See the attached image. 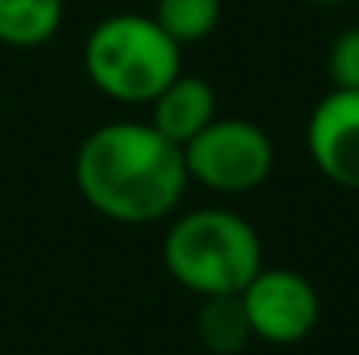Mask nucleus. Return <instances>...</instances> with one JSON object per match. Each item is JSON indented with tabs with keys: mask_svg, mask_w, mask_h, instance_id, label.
Wrapping results in <instances>:
<instances>
[{
	"mask_svg": "<svg viewBox=\"0 0 359 355\" xmlns=\"http://www.w3.org/2000/svg\"><path fill=\"white\" fill-rule=\"evenodd\" d=\"M74 178L91 209L116 223H157L189 188L185 153L150 122H105L84 136Z\"/></svg>",
	"mask_w": 359,
	"mask_h": 355,
	"instance_id": "nucleus-1",
	"label": "nucleus"
},
{
	"mask_svg": "<svg viewBox=\"0 0 359 355\" xmlns=\"http://www.w3.org/2000/svg\"><path fill=\"white\" fill-rule=\"evenodd\" d=\"M164 268L182 289L203 300L241 296L244 286L265 268L262 240L255 227L231 209H192L168 227Z\"/></svg>",
	"mask_w": 359,
	"mask_h": 355,
	"instance_id": "nucleus-2",
	"label": "nucleus"
},
{
	"mask_svg": "<svg viewBox=\"0 0 359 355\" xmlns=\"http://www.w3.org/2000/svg\"><path fill=\"white\" fill-rule=\"evenodd\" d=\"M84 74L119 105H150L182 74V46L150 14H109L88 32Z\"/></svg>",
	"mask_w": 359,
	"mask_h": 355,
	"instance_id": "nucleus-3",
	"label": "nucleus"
},
{
	"mask_svg": "<svg viewBox=\"0 0 359 355\" xmlns=\"http://www.w3.org/2000/svg\"><path fill=\"white\" fill-rule=\"evenodd\" d=\"M182 153L189 181L224 195H241L265 185L276 167V146L269 132L248 118L217 116L192 143L182 146Z\"/></svg>",
	"mask_w": 359,
	"mask_h": 355,
	"instance_id": "nucleus-4",
	"label": "nucleus"
},
{
	"mask_svg": "<svg viewBox=\"0 0 359 355\" xmlns=\"http://www.w3.org/2000/svg\"><path fill=\"white\" fill-rule=\"evenodd\" d=\"M251 335L269 345L304 342L321 317L318 289L293 268H262L241 293Z\"/></svg>",
	"mask_w": 359,
	"mask_h": 355,
	"instance_id": "nucleus-5",
	"label": "nucleus"
},
{
	"mask_svg": "<svg viewBox=\"0 0 359 355\" xmlns=\"http://www.w3.org/2000/svg\"><path fill=\"white\" fill-rule=\"evenodd\" d=\"M307 153L339 188L359 192V91L332 88L307 118Z\"/></svg>",
	"mask_w": 359,
	"mask_h": 355,
	"instance_id": "nucleus-6",
	"label": "nucleus"
},
{
	"mask_svg": "<svg viewBox=\"0 0 359 355\" xmlns=\"http://www.w3.org/2000/svg\"><path fill=\"white\" fill-rule=\"evenodd\" d=\"M150 125L171 139L175 146H185L192 143L213 118L220 116V102H217V91L206 77H196V74H178L150 105Z\"/></svg>",
	"mask_w": 359,
	"mask_h": 355,
	"instance_id": "nucleus-7",
	"label": "nucleus"
},
{
	"mask_svg": "<svg viewBox=\"0 0 359 355\" xmlns=\"http://www.w3.org/2000/svg\"><path fill=\"white\" fill-rule=\"evenodd\" d=\"M63 25V0H0V42L14 49L46 46Z\"/></svg>",
	"mask_w": 359,
	"mask_h": 355,
	"instance_id": "nucleus-8",
	"label": "nucleus"
},
{
	"mask_svg": "<svg viewBox=\"0 0 359 355\" xmlns=\"http://www.w3.org/2000/svg\"><path fill=\"white\" fill-rule=\"evenodd\" d=\"M150 18L178 46H196L220 28L224 0H154Z\"/></svg>",
	"mask_w": 359,
	"mask_h": 355,
	"instance_id": "nucleus-9",
	"label": "nucleus"
},
{
	"mask_svg": "<svg viewBox=\"0 0 359 355\" xmlns=\"http://www.w3.org/2000/svg\"><path fill=\"white\" fill-rule=\"evenodd\" d=\"M199 338L213 355H238L255 338L241 296H210V300H203Z\"/></svg>",
	"mask_w": 359,
	"mask_h": 355,
	"instance_id": "nucleus-10",
	"label": "nucleus"
},
{
	"mask_svg": "<svg viewBox=\"0 0 359 355\" xmlns=\"http://www.w3.org/2000/svg\"><path fill=\"white\" fill-rule=\"evenodd\" d=\"M328 77L332 88L339 91H359V25L346 28L342 35H335V42L328 46Z\"/></svg>",
	"mask_w": 359,
	"mask_h": 355,
	"instance_id": "nucleus-11",
	"label": "nucleus"
},
{
	"mask_svg": "<svg viewBox=\"0 0 359 355\" xmlns=\"http://www.w3.org/2000/svg\"><path fill=\"white\" fill-rule=\"evenodd\" d=\"M304 4H314V7H339V4H346V0H304Z\"/></svg>",
	"mask_w": 359,
	"mask_h": 355,
	"instance_id": "nucleus-12",
	"label": "nucleus"
}]
</instances>
